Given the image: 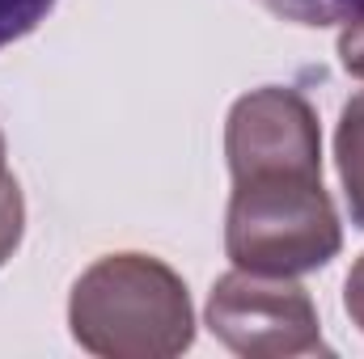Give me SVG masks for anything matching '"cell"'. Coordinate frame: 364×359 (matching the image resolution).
<instances>
[{"mask_svg": "<svg viewBox=\"0 0 364 359\" xmlns=\"http://www.w3.org/2000/svg\"><path fill=\"white\" fill-rule=\"evenodd\" d=\"M73 334L97 355L153 359L191 343V300L174 270L144 254H114L81 275Z\"/></svg>", "mask_w": 364, "mask_h": 359, "instance_id": "obj_1", "label": "cell"}, {"mask_svg": "<svg viewBox=\"0 0 364 359\" xmlns=\"http://www.w3.org/2000/svg\"><path fill=\"white\" fill-rule=\"evenodd\" d=\"M339 220L322 174H263L233 182L225 250L242 270L301 275L339 254Z\"/></svg>", "mask_w": 364, "mask_h": 359, "instance_id": "obj_2", "label": "cell"}, {"mask_svg": "<svg viewBox=\"0 0 364 359\" xmlns=\"http://www.w3.org/2000/svg\"><path fill=\"white\" fill-rule=\"evenodd\" d=\"M208 326L242 355H305L322 351L314 300L292 275L233 270L208 300Z\"/></svg>", "mask_w": 364, "mask_h": 359, "instance_id": "obj_3", "label": "cell"}, {"mask_svg": "<svg viewBox=\"0 0 364 359\" xmlns=\"http://www.w3.org/2000/svg\"><path fill=\"white\" fill-rule=\"evenodd\" d=\"M233 182L263 174H322V140L309 101L292 89H259L229 114L225 136Z\"/></svg>", "mask_w": 364, "mask_h": 359, "instance_id": "obj_4", "label": "cell"}, {"mask_svg": "<svg viewBox=\"0 0 364 359\" xmlns=\"http://www.w3.org/2000/svg\"><path fill=\"white\" fill-rule=\"evenodd\" d=\"M339 174L348 186V203H352V220L364 228V93H356L343 106V123H339Z\"/></svg>", "mask_w": 364, "mask_h": 359, "instance_id": "obj_5", "label": "cell"}, {"mask_svg": "<svg viewBox=\"0 0 364 359\" xmlns=\"http://www.w3.org/2000/svg\"><path fill=\"white\" fill-rule=\"evenodd\" d=\"M259 4L296 26H335L364 17V0H259Z\"/></svg>", "mask_w": 364, "mask_h": 359, "instance_id": "obj_6", "label": "cell"}, {"mask_svg": "<svg viewBox=\"0 0 364 359\" xmlns=\"http://www.w3.org/2000/svg\"><path fill=\"white\" fill-rule=\"evenodd\" d=\"M17 237H21V190L4 170V140H0V263L13 254Z\"/></svg>", "mask_w": 364, "mask_h": 359, "instance_id": "obj_7", "label": "cell"}, {"mask_svg": "<svg viewBox=\"0 0 364 359\" xmlns=\"http://www.w3.org/2000/svg\"><path fill=\"white\" fill-rule=\"evenodd\" d=\"M55 0H0V47L26 38L47 13H51Z\"/></svg>", "mask_w": 364, "mask_h": 359, "instance_id": "obj_8", "label": "cell"}, {"mask_svg": "<svg viewBox=\"0 0 364 359\" xmlns=\"http://www.w3.org/2000/svg\"><path fill=\"white\" fill-rule=\"evenodd\" d=\"M339 55H343V68L364 81V17L348 21V30L339 38Z\"/></svg>", "mask_w": 364, "mask_h": 359, "instance_id": "obj_9", "label": "cell"}, {"mask_svg": "<svg viewBox=\"0 0 364 359\" xmlns=\"http://www.w3.org/2000/svg\"><path fill=\"white\" fill-rule=\"evenodd\" d=\"M348 313H352V321L364 330V258L348 275Z\"/></svg>", "mask_w": 364, "mask_h": 359, "instance_id": "obj_10", "label": "cell"}]
</instances>
